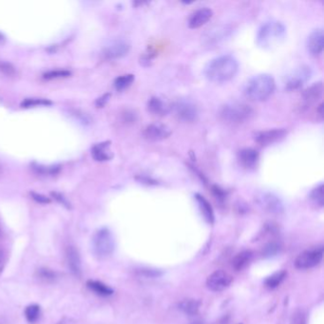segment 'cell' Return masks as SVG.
<instances>
[{"label":"cell","instance_id":"6da1fadb","mask_svg":"<svg viewBox=\"0 0 324 324\" xmlns=\"http://www.w3.org/2000/svg\"><path fill=\"white\" fill-rule=\"evenodd\" d=\"M239 72V63L233 55L223 54L211 59L204 68L205 78L215 84H223L233 79Z\"/></svg>","mask_w":324,"mask_h":324},{"label":"cell","instance_id":"7a4b0ae2","mask_svg":"<svg viewBox=\"0 0 324 324\" xmlns=\"http://www.w3.org/2000/svg\"><path fill=\"white\" fill-rule=\"evenodd\" d=\"M285 25L278 20H268L261 25L257 32V45L264 50H270L282 44L286 37Z\"/></svg>","mask_w":324,"mask_h":324},{"label":"cell","instance_id":"3957f363","mask_svg":"<svg viewBox=\"0 0 324 324\" xmlns=\"http://www.w3.org/2000/svg\"><path fill=\"white\" fill-rule=\"evenodd\" d=\"M276 90V81L274 77L262 73L253 76L244 87V95L254 102H263L267 100Z\"/></svg>","mask_w":324,"mask_h":324},{"label":"cell","instance_id":"277c9868","mask_svg":"<svg viewBox=\"0 0 324 324\" xmlns=\"http://www.w3.org/2000/svg\"><path fill=\"white\" fill-rule=\"evenodd\" d=\"M220 118L226 124L239 126L251 120L254 109L243 102H229L223 105L219 112Z\"/></svg>","mask_w":324,"mask_h":324},{"label":"cell","instance_id":"5b68a950","mask_svg":"<svg viewBox=\"0 0 324 324\" xmlns=\"http://www.w3.org/2000/svg\"><path fill=\"white\" fill-rule=\"evenodd\" d=\"M92 243L95 255L100 259L109 257L113 253L115 247L113 236L108 228L98 230L93 237Z\"/></svg>","mask_w":324,"mask_h":324},{"label":"cell","instance_id":"8992f818","mask_svg":"<svg viewBox=\"0 0 324 324\" xmlns=\"http://www.w3.org/2000/svg\"><path fill=\"white\" fill-rule=\"evenodd\" d=\"M170 112L183 123H194L198 120L199 109L195 104L187 100H177L170 106Z\"/></svg>","mask_w":324,"mask_h":324},{"label":"cell","instance_id":"52a82bcc","mask_svg":"<svg viewBox=\"0 0 324 324\" xmlns=\"http://www.w3.org/2000/svg\"><path fill=\"white\" fill-rule=\"evenodd\" d=\"M255 202L263 211L272 215H281L284 211L282 199L272 192H260L256 195Z\"/></svg>","mask_w":324,"mask_h":324},{"label":"cell","instance_id":"ba28073f","mask_svg":"<svg viewBox=\"0 0 324 324\" xmlns=\"http://www.w3.org/2000/svg\"><path fill=\"white\" fill-rule=\"evenodd\" d=\"M324 246H318L301 253L295 260V267L300 270L311 269L319 265L324 258Z\"/></svg>","mask_w":324,"mask_h":324},{"label":"cell","instance_id":"9c48e42d","mask_svg":"<svg viewBox=\"0 0 324 324\" xmlns=\"http://www.w3.org/2000/svg\"><path fill=\"white\" fill-rule=\"evenodd\" d=\"M313 70L308 65H302L291 72L285 82V90L295 91L302 89L311 79Z\"/></svg>","mask_w":324,"mask_h":324},{"label":"cell","instance_id":"30bf717a","mask_svg":"<svg viewBox=\"0 0 324 324\" xmlns=\"http://www.w3.org/2000/svg\"><path fill=\"white\" fill-rule=\"evenodd\" d=\"M288 134L286 128H271L259 131L255 134V141L260 146L266 147L285 139Z\"/></svg>","mask_w":324,"mask_h":324},{"label":"cell","instance_id":"8fae6325","mask_svg":"<svg viewBox=\"0 0 324 324\" xmlns=\"http://www.w3.org/2000/svg\"><path fill=\"white\" fill-rule=\"evenodd\" d=\"M233 281L231 275L223 270H217L208 276L206 280L207 288L213 292H221L229 287Z\"/></svg>","mask_w":324,"mask_h":324},{"label":"cell","instance_id":"7c38bea8","mask_svg":"<svg viewBox=\"0 0 324 324\" xmlns=\"http://www.w3.org/2000/svg\"><path fill=\"white\" fill-rule=\"evenodd\" d=\"M306 50L312 56H319L323 54L324 47V33L323 29L314 30L306 39Z\"/></svg>","mask_w":324,"mask_h":324},{"label":"cell","instance_id":"4fadbf2b","mask_svg":"<svg viewBox=\"0 0 324 324\" xmlns=\"http://www.w3.org/2000/svg\"><path fill=\"white\" fill-rule=\"evenodd\" d=\"M143 134L146 140L157 142L167 139L171 135V130L168 126L154 123L145 126Z\"/></svg>","mask_w":324,"mask_h":324},{"label":"cell","instance_id":"5bb4252c","mask_svg":"<svg viewBox=\"0 0 324 324\" xmlns=\"http://www.w3.org/2000/svg\"><path fill=\"white\" fill-rule=\"evenodd\" d=\"M259 160H260L259 151L251 147L243 148L238 153V161L243 168L247 170H251L257 167Z\"/></svg>","mask_w":324,"mask_h":324},{"label":"cell","instance_id":"9a60e30c","mask_svg":"<svg viewBox=\"0 0 324 324\" xmlns=\"http://www.w3.org/2000/svg\"><path fill=\"white\" fill-rule=\"evenodd\" d=\"M130 44L126 40H117L108 46L104 50V55L107 59L114 60L119 59L129 53Z\"/></svg>","mask_w":324,"mask_h":324},{"label":"cell","instance_id":"2e32d148","mask_svg":"<svg viewBox=\"0 0 324 324\" xmlns=\"http://www.w3.org/2000/svg\"><path fill=\"white\" fill-rule=\"evenodd\" d=\"M213 17V11L209 8H201L195 11L188 19L190 29H199L206 24Z\"/></svg>","mask_w":324,"mask_h":324},{"label":"cell","instance_id":"e0dca14e","mask_svg":"<svg viewBox=\"0 0 324 324\" xmlns=\"http://www.w3.org/2000/svg\"><path fill=\"white\" fill-rule=\"evenodd\" d=\"M323 93H324V83L322 81L314 83L312 86L307 88L306 90H304L302 94L304 103L305 104L306 107L316 103L317 101H319V99L322 98Z\"/></svg>","mask_w":324,"mask_h":324},{"label":"cell","instance_id":"ac0fdd59","mask_svg":"<svg viewBox=\"0 0 324 324\" xmlns=\"http://www.w3.org/2000/svg\"><path fill=\"white\" fill-rule=\"evenodd\" d=\"M65 255H66V262H67L69 269L71 270L73 275L79 277L81 275V271H82L79 253L74 246L70 245L66 248Z\"/></svg>","mask_w":324,"mask_h":324},{"label":"cell","instance_id":"d6986e66","mask_svg":"<svg viewBox=\"0 0 324 324\" xmlns=\"http://www.w3.org/2000/svg\"><path fill=\"white\" fill-rule=\"evenodd\" d=\"M148 111L157 117H164L170 112L169 106L157 96H152L147 102Z\"/></svg>","mask_w":324,"mask_h":324},{"label":"cell","instance_id":"ffe728a7","mask_svg":"<svg viewBox=\"0 0 324 324\" xmlns=\"http://www.w3.org/2000/svg\"><path fill=\"white\" fill-rule=\"evenodd\" d=\"M109 145L110 142H103L100 144H95L91 150V154L94 160L98 162H106L110 160L113 157V155L109 150Z\"/></svg>","mask_w":324,"mask_h":324},{"label":"cell","instance_id":"44dd1931","mask_svg":"<svg viewBox=\"0 0 324 324\" xmlns=\"http://www.w3.org/2000/svg\"><path fill=\"white\" fill-rule=\"evenodd\" d=\"M194 197H195V200H196V202L198 203L200 211L202 214L204 220L208 223L212 224L214 223V221H215V216H214V211L212 209L211 204L209 203V202L206 199L204 198L203 196H202L201 194H199V193L195 194Z\"/></svg>","mask_w":324,"mask_h":324},{"label":"cell","instance_id":"7402d4cb","mask_svg":"<svg viewBox=\"0 0 324 324\" xmlns=\"http://www.w3.org/2000/svg\"><path fill=\"white\" fill-rule=\"evenodd\" d=\"M253 259V252L251 250H243L238 253L232 260V267L236 271L245 269Z\"/></svg>","mask_w":324,"mask_h":324},{"label":"cell","instance_id":"603a6c76","mask_svg":"<svg viewBox=\"0 0 324 324\" xmlns=\"http://www.w3.org/2000/svg\"><path fill=\"white\" fill-rule=\"evenodd\" d=\"M200 305L201 303L197 300L186 299L181 302L179 304V308L184 314L188 316H195L198 314Z\"/></svg>","mask_w":324,"mask_h":324},{"label":"cell","instance_id":"cb8c5ba5","mask_svg":"<svg viewBox=\"0 0 324 324\" xmlns=\"http://www.w3.org/2000/svg\"><path fill=\"white\" fill-rule=\"evenodd\" d=\"M88 287L93 291L95 294L99 295V296H103V297H107V296H110L113 293V290L108 287V285H106L105 284L98 282V281H89L87 283Z\"/></svg>","mask_w":324,"mask_h":324},{"label":"cell","instance_id":"d4e9b609","mask_svg":"<svg viewBox=\"0 0 324 324\" xmlns=\"http://www.w3.org/2000/svg\"><path fill=\"white\" fill-rule=\"evenodd\" d=\"M229 32V30H227L225 27L221 29V28H217L216 30H211L208 35L205 36L204 38L206 39L207 45H212V44H219V42L223 39H224V37L226 36V34Z\"/></svg>","mask_w":324,"mask_h":324},{"label":"cell","instance_id":"484cf974","mask_svg":"<svg viewBox=\"0 0 324 324\" xmlns=\"http://www.w3.org/2000/svg\"><path fill=\"white\" fill-rule=\"evenodd\" d=\"M309 199L315 205L319 207L324 206V183H320L312 189L309 194Z\"/></svg>","mask_w":324,"mask_h":324},{"label":"cell","instance_id":"4316f807","mask_svg":"<svg viewBox=\"0 0 324 324\" xmlns=\"http://www.w3.org/2000/svg\"><path fill=\"white\" fill-rule=\"evenodd\" d=\"M286 275H287V272L284 270L280 271V272H277V273L271 275L270 277H268L265 280V285L268 288L271 289L278 287L284 281V279L286 278Z\"/></svg>","mask_w":324,"mask_h":324},{"label":"cell","instance_id":"83f0119b","mask_svg":"<svg viewBox=\"0 0 324 324\" xmlns=\"http://www.w3.org/2000/svg\"><path fill=\"white\" fill-rule=\"evenodd\" d=\"M135 76L133 74H125L117 77L114 81V88L118 91L126 90L134 81Z\"/></svg>","mask_w":324,"mask_h":324},{"label":"cell","instance_id":"f1b7e54d","mask_svg":"<svg viewBox=\"0 0 324 324\" xmlns=\"http://www.w3.org/2000/svg\"><path fill=\"white\" fill-rule=\"evenodd\" d=\"M52 105V102L47 99H42V98H30L26 99L25 101L22 102L21 107L22 108H33L36 106H50Z\"/></svg>","mask_w":324,"mask_h":324},{"label":"cell","instance_id":"f546056e","mask_svg":"<svg viewBox=\"0 0 324 324\" xmlns=\"http://www.w3.org/2000/svg\"><path fill=\"white\" fill-rule=\"evenodd\" d=\"M281 250V244L275 241L267 243L263 248V255L264 257H272L277 255Z\"/></svg>","mask_w":324,"mask_h":324},{"label":"cell","instance_id":"4dcf8cb0","mask_svg":"<svg viewBox=\"0 0 324 324\" xmlns=\"http://www.w3.org/2000/svg\"><path fill=\"white\" fill-rule=\"evenodd\" d=\"M37 278L45 283H53L56 279V274L49 268H40L37 270Z\"/></svg>","mask_w":324,"mask_h":324},{"label":"cell","instance_id":"1f68e13d","mask_svg":"<svg viewBox=\"0 0 324 324\" xmlns=\"http://www.w3.org/2000/svg\"><path fill=\"white\" fill-rule=\"evenodd\" d=\"M40 316V307L32 304L25 310V317L29 323H36Z\"/></svg>","mask_w":324,"mask_h":324},{"label":"cell","instance_id":"d6a6232c","mask_svg":"<svg viewBox=\"0 0 324 324\" xmlns=\"http://www.w3.org/2000/svg\"><path fill=\"white\" fill-rule=\"evenodd\" d=\"M71 75V72L65 71V70H56V71H51V72H46L43 74V77L48 80H53V79H59V78H65L69 77Z\"/></svg>","mask_w":324,"mask_h":324},{"label":"cell","instance_id":"836d02e7","mask_svg":"<svg viewBox=\"0 0 324 324\" xmlns=\"http://www.w3.org/2000/svg\"><path fill=\"white\" fill-rule=\"evenodd\" d=\"M156 52L153 51L152 49H147V51L144 53L141 58H140V63L141 65H143L144 67H149L151 66L153 59L156 57Z\"/></svg>","mask_w":324,"mask_h":324},{"label":"cell","instance_id":"e575fe53","mask_svg":"<svg viewBox=\"0 0 324 324\" xmlns=\"http://www.w3.org/2000/svg\"><path fill=\"white\" fill-rule=\"evenodd\" d=\"M37 172L41 174H48V175H54L59 172L60 166L54 165V166H43V165H36L34 167Z\"/></svg>","mask_w":324,"mask_h":324},{"label":"cell","instance_id":"d590c367","mask_svg":"<svg viewBox=\"0 0 324 324\" xmlns=\"http://www.w3.org/2000/svg\"><path fill=\"white\" fill-rule=\"evenodd\" d=\"M211 191H212L214 197L220 202H223L224 200L227 197V192L224 189H223L222 187H220L219 185H216V184H214V185L211 186Z\"/></svg>","mask_w":324,"mask_h":324},{"label":"cell","instance_id":"8d00e7d4","mask_svg":"<svg viewBox=\"0 0 324 324\" xmlns=\"http://www.w3.org/2000/svg\"><path fill=\"white\" fill-rule=\"evenodd\" d=\"M137 118H138V115L135 111L133 110H126L124 113H123V120L124 122L126 123V124H133L137 121Z\"/></svg>","mask_w":324,"mask_h":324},{"label":"cell","instance_id":"74e56055","mask_svg":"<svg viewBox=\"0 0 324 324\" xmlns=\"http://www.w3.org/2000/svg\"><path fill=\"white\" fill-rule=\"evenodd\" d=\"M136 180L139 181L141 183H144V184H147V185H156L158 184V182L148 176H145V175H139L136 177Z\"/></svg>","mask_w":324,"mask_h":324},{"label":"cell","instance_id":"f35d334b","mask_svg":"<svg viewBox=\"0 0 324 324\" xmlns=\"http://www.w3.org/2000/svg\"><path fill=\"white\" fill-rule=\"evenodd\" d=\"M293 322L292 324H306V321H305V317L304 315V313L302 312H298L295 315H293Z\"/></svg>","mask_w":324,"mask_h":324},{"label":"cell","instance_id":"ab89813d","mask_svg":"<svg viewBox=\"0 0 324 324\" xmlns=\"http://www.w3.org/2000/svg\"><path fill=\"white\" fill-rule=\"evenodd\" d=\"M109 97H110V93H107V94H104L102 97L98 98L95 102L96 104V107L97 108H103L107 103H108V100H109Z\"/></svg>","mask_w":324,"mask_h":324},{"label":"cell","instance_id":"60d3db41","mask_svg":"<svg viewBox=\"0 0 324 324\" xmlns=\"http://www.w3.org/2000/svg\"><path fill=\"white\" fill-rule=\"evenodd\" d=\"M31 195H32V197H33V199L35 201H36L37 202H40V203H49L51 202L50 199L46 197V196H44V195H42V194H38V193L33 192V193H31Z\"/></svg>","mask_w":324,"mask_h":324},{"label":"cell","instance_id":"b9f144b4","mask_svg":"<svg viewBox=\"0 0 324 324\" xmlns=\"http://www.w3.org/2000/svg\"><path fill=\"white\" fill-rule=\"evenodd\" d=\"M0 70L2 72H5V73H7V74H13L15 72V70L12 67V65H10L8 63H2V64H0Z\"/></svg>","mask_w":324,"mask_h":324},{"label":"cell","instance_id":"7bdbcfd3","mask_svg":"<svg viewBox=\"0 0 324 324\" xmlns=\"http://www.w3.org/2000/svg\"><path fill=\"white\" fill-rule=\"evenodd\" d=\"M52 195H53V196L54 197V199H55L56 201H58L60 203L64 204V205H66V206H69V202H68V201H67L66 199L63 197V195H62V194H60V193H57V192H53V193H52Z\"/></svg>","mask_w":324,"mask_h":324},{"label":"cell","instance_id":"ee69618b","mask_svg":"<svg viewBox=\"0 0 324 324\" xmlns=\"http://www.w3.org/2000/svg\"><path fill=\"white\" fill-rule=\"evenodd\" d=\"M5 262H6V257H5V253L0 248V272L3 269L4 265H5Z\"/></svg>","mask_w":324,"mask_h":324},{"label":"cell","instance_id":"f6af8a7d","mask_svg":"<svg viewBox=\"0 0 324 324\" xmlns=\"http://www.w3.org/2000/svg\"><path fill=\"white\" fill-rule=\"evenodd\" d=\"M317 113L320 116L321 120L324 119V103H321L317 108Z\"/></svg>","mask_w":324,"mask_h":324},{"label":"cell","instance_id":"bcb514c9","mask_svg":"<svg viewBox=\"0 0 324 324\" xmlns=\"http://www.w3.org/2000/svg\"><path fill=\"white\" fill-rule=\"evenodd\" d=\"M57 324H74V322H73V320H72V319H69V318H64V319H62L59 323Z\"/></svg>","mask_w":324,"mask_h":324},{"label":"cell","instance_id":"7dc6e473","mask_svg":"<svg viewBox=\"0 0 324 324\" xmlns=\"http://www.w3.org/2000/svg\"><path fill=\"white\" fill-rule=\"evenodd\" d=\"M192 324H202V323L201 321H195L194 323H192Z\"/></svg>","mask_w":324,"mask_h":324},{"label":"cell","instance_id":"c3c4849f","mask_svg":"<svg viewBox=\"0 0 324 324\" xmlns=\"http://www.w3.org/2000/svg\"><path fill=\"white\" fill-rule=\"evenodd\" d=\"M0 39H2V35H0Z\"/></svg>","mask_w":324,"mask_h":324}]
</instances>
